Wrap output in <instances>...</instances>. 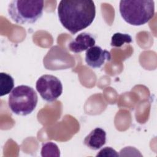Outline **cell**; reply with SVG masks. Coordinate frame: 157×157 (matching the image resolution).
I'll return each instance as SVG.
<instances>
[{"label": "cell", "instance_id": "cell-1", "mask_svg": "<svg viewBox=\"0 0 157 157\" xmlns=\"http://www.w3.org/2000/svg\"><path fill=\"white\" fill-rule=\"evenodd\" d=\"M61 25L75 34L88 27L96 16V7L91 0H61L58 6Z\"/></svg>", "mask_w": 157, "mask_h": 157}, {"label": "cell", "instance_id": "cell-2", "mask_svg": "<svg viewBox=\"0 0 157 157\" xmlns=\"http://www.w3.org/2000/svg\"><path fill=\"white\" fill-rule=\"evenodd\" d=\"M119 10L121 17L133 26L148 23L155 14V2L152 0L120 1Z\"/></svg>", "mask_w": 157, "mask_h": 157}, {"label": "cell", "instance_id": "cell-3", "mask_svg": "<svg viewBox=\"0 0 157 157\" xmlns=\"http://www.w3.org/2000/svg\"><path fill=\"white\" fill-rule=\"evenodd\" d=\"M44 2L42 0H12L8 6V13L10 18L20 25L33 24L43 13Z\"/></svg>", "mask_w": 157, "mask_h": 157}, {"label": "cell", "instance_id": "cell-4", "mask_svg": "<svg viewBox=\"0 0 157 157\" xmlns=\"http://www.w3.org/2000/svg\"><path fill=\"white\" fill-rule=\"evenodd\" d=\"M38 97L34 90L27 85L15 87L9 96L8 105L11 111L16 115L26 116L36 108Z\"/></svg>", "mask_w": 157, "mask_h": 157}, {"label": "cell", "instance_id": "cell-5", "mask_svg": "<svg viewBox=\"0 0 157 157\" xmlns=\"http://www.w3.org/2000/svg\"><path fill=\"white\" fill-rule=\"evenodd\" d=\"M36 88L41 98L47 102L56 101L63 93V85L60 80L53 75L45 74L36 82Z\"/></svg>", "mask_w": 157, "mask_h": 157}, {"label": "cell", "instance_id": "cell-6", "mask_svg": "<svg viewBox=\"0 0 157 157\" xmlns=\"http://www.w3.org/2000/svg\"><path fill=\"white\" fill-rule=\"evenodd\" d=\"M111 55L109 52L99 46H93L86 51L85 62L92 68H99L105 62L109 61Z\"/></svg>", "mask_w": 157, "mask_h": 157}, {"label": "cell", "instance_id": "cell-7", "mask_svg": "<svg viewBox=\"0 0 157 157\" xmlns=\"http://www.w3.org/2000/svg\"><path fill=\"white\" fill-rule=\"evenodd\" d=\"M96 44L94 37L90 33H82L79 34L68 45L70 51L78 53L86 51L90 48L94 46Z\"/></svg>", "mask_w": 157, "mask_h": 157}, {"label": "cell", "instance_id": "cell-8", "mask_svg": "<svg viewBox=\"0 0 157 157\" xmlns=\"http://www.w3.org/2000/svg\"><path fill=\"white\" fill-rule=\"evenodd\" d=\"M83 143L89 148L97 150L106 143V132L101 128H96L85 137Z\"/></svg>", "mask_w": 157, "mask_h": 157}, {"label": "cell", "instance_id": "cell-9", "mask_svg": "<svg viewBox=\"0 0 157 157\" xmlns=\"http://www.w3.org/2000/svg\"><path fill=\"white\" fill-rule=\"evenodd\" d=\"M14 80L11 75L5 72L0 73V96L8 94L14 88Z\"/></svg>", "mask_w": 157, "mask_h": 157}, {"label": "cell", "instance_id": "cell-10", "mask_svg": "<svg viewBox=\"0 0 157 157\" xmlns=\"http://www.w3.org/2000/svg\"><path fill=\"white\" fill-rule=\"evenodd\" d=\"M40 153L42 157H59L60 156V151L58 145L52 142L43 144Z\"/></svg>", "mask_w": 157, "mask_h": 157}, {"label": "cell", "instance_id": "cell-11", "mask_svg": "<svg viewBox=\"0 0 157 157\" xmlns=\"http://www.w3.org/2000/svg\"><path fill=\"white\" fill-rule=\"evenodd\" d=\"M132 42V39L128 34L116 33L112 36L110 45L112 47H120L124 43L130 44Z\"/></svg>", "mask_w": 157, "mask_h": 157}, {"label": "cell", "instance_id": "cell-12", "mask_svg": "<svg viewBox=\"0 0 157 157\" xmlns=\"http://www.w3.org/2000/svg\"><path fill=\"white\" fill-rule=\"evenodd\" d=\"M118 153L112 148L110 147H106L101 149L99 153L96 155V156H118Z\"/></svg>", "mask_w": 157, "mask_h": 157}]
</instances>
